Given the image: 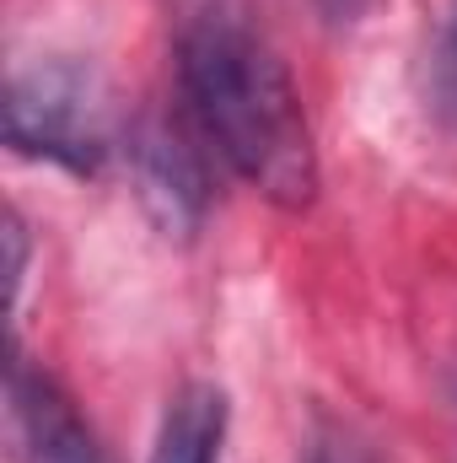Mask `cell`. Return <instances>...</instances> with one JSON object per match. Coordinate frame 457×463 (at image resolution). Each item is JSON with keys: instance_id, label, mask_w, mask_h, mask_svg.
<instances>
[{"instance_id": "cell-1", "label": "cell", "mask_w": 457, "mask_h": 463, "mask_svg": "<svg viewBox=\"0 0 457 463\" xmlns=\"http://www.w3.org/2000/svg\"><path fill=\"white\" fill-rule=\"evenodd\" d=\"M178 87L205 146L280 211L318 200V146L302 92L253 0H167Z\"/></svg>"}, {"instance_id": "cell-3", "label": "cell", "mask_w": 457, "mask_h": 463, "mask_svg": "<svg viewBox=\"0 0 457 463\" xmlns=\"http://www.w3.org/2000/svg\"><path fill=\"white\" fill-rule=\"evenodd\" d=\"M5 415H11L16 463H108L98 431L81 420L76 399L16 350L5 366Z\"/></svg>"}, {"instance_id": "cell-5", "label": "cell", "mask_w": 457, "mask_h": 463, "mask_svg": "<svg viewBox=\"0 0 457 463\" xmlns=\"http://www.w3.org/2000/svg\"><path fill=\"white\" fill-rule=\"evenodd\" d=\"M227 448V393L216 383H183L162 415L151 463H221Z\"/></svg>"}, {"instance_id": "cell-8", "label": "cell", "mask_w": 457, "mask_h": 463, "mask_svg": "<svg viewBox=\"0 0 457 463\" xmlns=\"http://www.w3.org/2000/svg\"><path fill=\"white\" fill-rule=\"evenodd\" d=\"M312 5H318V11H323L329 22H355V16H360V11H366L371 0H312Z\"/></svg>"}, {"instance_id": "cell-2", "label": "cell", "mask_w": 457, "mask_h": 463, "mask_svg": "<svg viewBox=\"0 0 457 463\" xmlns=\"http://www.w3.org/2000/svg\"><path fill=\"white\" fill-rule=\"evenodd\" d=\"M5 146L65 173H98L114 151V98L92 65L38 60L5 81Z\"/></svg>"}, {"instance_id": "cell-4", "label": "cell", "mask_w": 457, "mask_h": 463, "mask_svg": "<svg viewBox=\"0 0 457 463\" xmlns=\"http://www.w3.org/2000/svg\"><path fill=\"white\" fill-rule=\"evenodd\" d=\"M200 135V124H194ZM194 135L173 118H140L135 135H129V162H135V184H140V200L145 211L178 237H194L200 216H205V200H210V184H205V162H200V146Z\"/></svg>"}, {"instance_id": "cell-7", "label": "cell", "mask_w": 457, "mask_h": 463, "mask_svg": "<svg viewBox=\"0 0 457 463\" xmlns=\"http://www.w3.org/2000/svg\"><path fill=\"white\" fill-rule=\"evenodd\" d=\"M22 280H27V227L16 211H5V302H11V313L22 302Z\"/></svg>"}, {"instance_id": "cell-6", "label": "cell", "mask_w": 457, "mask_h": 463, "mask_svg": "<svg viewBox=\"0 0 457 463\" xmlns=\"http://www.w3.org/2000/svg\"><path fill=\"white\" fill-rule=\"evenodd\" d=\"M307 463H371L366 458V448L334 426V420H318V431H312V448H307Z\"/></svg>"}]
</instances>
